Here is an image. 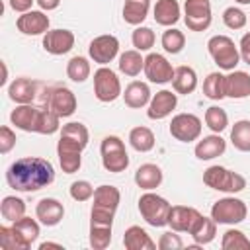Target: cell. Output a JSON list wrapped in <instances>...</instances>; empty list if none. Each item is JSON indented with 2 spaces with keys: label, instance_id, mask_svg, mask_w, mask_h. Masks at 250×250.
Segmentation results:
<instances>
[{
  "label": "cell",
  "instance_id": "6da1fadb",
  "mask_svg": "<svg viewBox=\"0 0 250 250\" xmlns=\"http://www.w3.org/2000/svg\"><path fill=\"white\" fill-rule=\"evenodd\" d=\"M6 182L16 191H39L55 182V168L41 156H23L8 166Z\"/></svg>",
  "mask_w": 250,
  "mask_h": 250
},
{
  "label": "cell",
  "instance_id": "7a4b0ae2",
  "mask_svg": "<svg viewBox=\"0 0 250 250\" xmlns=\"http://www.w3.org/2000/svg\"><path fill=\"white\" fill-rule=\"evenodd\" d=\"M88 141H90V133L86 125L78 121H70L62 125L61 137L57 143V156H59V164L64 174H74L80 170L82 150L86 148Z\"/></svg>",
  "mask_w": 250,
  "mask_h": 250
},
{
  "label": "cell",
  "instance_id": "3957f363",
  "mask_svg": "<svg viewBox=\"0 0 250 250\" xmlns=\"http://www.w3.org/2000/svg\"><path fill=\"white\" fill-rule=\"evenodd\" d=\"M92 199H94V203H92V211H90V225L111 227L115 211H117L119 201H121L119 189L115 186H107V184L98 186L94 189Z\"/></svg>",
  "mask_w": 250,
  "mask_h": 250
},
{
  "label": "cell",
  "instance_id": "277c9868",
  "mask_svg": "<svg viewBox=\"0 0 250 250\" xmlns=\"http://www.w3.org/2000/svg\"><path fill=\"white\" fill-rule=\"evenodd\" d=\"M203 184L211 189L225 193H238L246 188V178L225 166H209L203 172Z\"/></svg>",
  "mask_w": 250,
  "mask_h": 250
},
{
  "label": "cell",
  "instance_id": "5b68a950",
  "mask_svg": "<svg viewBox=\"0 0 250 250\" xmlns=\"http://www.w3.org/2000/svg\"><path fill=\"white\" fill-rule=\"evenodd\" d=\"M172 205L162 195H156L152 191H146L139 197V213L150 227H166L170 217Z\"/></svg>",
  "mask_w": 250,
  "mask_h": 250
},
{
  "label": "cell",
  "instance_id": "8992f818",
  "mask_svg": "<svg viewBox=\"0 0 250 250\" xmlns=\"http://www.w3.org/2000/svg\"><path fill=\"white\" fill-rule=\"evenodd\" d=\"M207 51L215 64L223 70H234V66L240 62V51L229 35H213L207 41Z\"/></svg>",
  "mask_w": 250,
  "mask_h": 250
},
{
  "label": "cell",
  "instance_id": "52a82bcc",
  "mask_svg": "<svg viewBox=\"0 0 250 250\" xmlns=\"http://www.w3.org/2000/svg\"><path fill=\"white\" fill-rule=\"evenodd\" d=\"M100 154H102V164L107 172L111 174H119L125 172L129 166V154L125 150V145L119 137L115 135H107L104 137L102 145H100Z\"/></svg>",
  "mask_w": 250,
  "mask_h": 250
},
{
  "label": "cell",
  "instance_id": "ba28073f",
  "mask_svg": "<svg viewBox=\"0 0 250 250\" xmlns=\"http://www.w3.org/2000/svg\"><path fill=\"white\" fill-rule=\"evenodd\" d=\"M246 215H248V207L238 197H223L215 201L211 207V217L219 225H238L246 219Z\"/></svg>",
  "mask_w": 250,
  "mask_h": 250
},
{
  "label": "cell",
  "instance_id": "9c48e42d",
  "mask_svg": "<svg viewBox=\"0 0 250 250\" xmlns=\"http://www.w3.org/2000/svg\"><path fill=\"white\" fill-rule=\"evenodd\" d=\"M121 94L123 92H121V82L117 74L107 66H100L94 72V96L100 102L109 104V102H115Z\"/></svg>",
  "mask_w": 250,
  "mask_h": 250
},
{
  "label": "cell",
  "instance_id": "30bf717a",
  "mask_svg": "<svg viewBox=\"0 0 250 250\" xmlns=\"http://www.w3.org/2000/svg\"><path fill=\"white\" fill-rule=\"evenodd\" d=\"M211 2L209 0H186L184 2V21L191 31H205L211 25Z\"/></svg>",
  "mask_w": 250,
  "mask_h": 250
},
{
  "label": "cell",
  "instance_id": "8fae6325",
  "mask_svg": "<svg viewBox=\"0 0 250 250\" xmlns=\"http://www.w3.org/2000/svg\"><path fill=\"white\" fill-rule=\"evenodd\" d=\"M201 119L193 113H178L170 121V135L180 143L197 141L201 135Z\"/></svg>",
  "mask_w": 250,
  "mask_h": 250
},
{
  "label": "cell",
  "instance_id": "7c38bea8",
  "mask_svg": "<svg viewBox=\"0 0 250 250\" xmlns=\"http://www.w3.org/2000/svg\"><path fill=\"white\" fill-rule=\"evenodd\" d=\"M117 53H119V39L115 35H109V33L94 37L90 41V45H88L90 59L94 62L102 64V66H105L107 62H111L117 57Z\"/></svg>",
  "mask_w": 250,
  "mask_h": 250
},
{
  "label": "cell",
  "instance_id": "4fadbf2b",
  "mask_svg": "<svg viewBox=\"0 0 250 250\" xmlns=\"http://www.w3.org/2000/svg\"><path fill=\"white\" fill-rule=\"evenodd\" d=\"M143 70H145V76L148 78V82H154V84H166V82H172V78H174V66L160 53H148L145 57Z\"/></svg>",
  "mask_w": 250,
  "mask_h": 250
},
{
  "label": "cell",
  "instance_id": "5bb4252c",
  "mask_svg": "<svg viewBox=\"0 0 250 250\" xmlns=\"http://www.w3.org/2000/svg\"><path fill=\"white\" fill-rule=\"evenodd\" d=\"M45 107L55 111L59 117H70L76 111L78 102H76V96L72 90H68L64 86H55V88H51V92L47 96Z\"/></svg>",
  "mask_w": 250,
  "mask_h": 250
},
{
  "label": "cell",
  "instance_id": "9a60e30c",
  "mask_svg": "<svg viewBox=\"0 0 250 250\" xmlns=\"http://www.w3.org/2000/svg\"><path fill=\"white\" fill-rule=\"evenodd\" d=\"M49 16H45L43 10H29L25 14H21L16 20V27L18 31H21L23 35H41L49 31Z\"/></svg>",
  "mask_w": 250,
  "mask_h": 250
},
{
  "label": "cell",
  "instance_id": "2e32d148",
  "mask_svg": "<svg viewBox=\"0 0 250 250\" xmlns=\"http://www.w3.org/2000/svg\"><path fill=\"white\" fill-rule=\"evenodd\" d=\"M178 105V94H174L172 90H160L156 92L150 102H148V109H146V115L148 119H164L168 117Z\"/></svg>",
  "mask_w": 250,
  "mask_h": 250
},
{
  "label": "cell",
  "instance_id": "e0dca14e",
  "mask_svg": "<svg viewBox=\"0 0 250 250\" xmlns=\"http://www.w3.org/2000/svg\"><path fill=\"white\" fill-rule=\"evenodd\" d=\"M201 213L195 207H186V205H172L168 225L172 227L174 232H188L193 229V225L199 221Z\"/></svg>",
  "mask_w": 250,
  "mask_h": 250
},
{
  "label": "cell",
  "instance_id": "ac0fdd59",
  "mask_svg": "<svg viewBox=\"0 0 250 250\" xmlns=\"http://www.w3.org/2000/svg\"><path fill=\"white\" fill-rule=\"evenodd\" d=\"M74 47V33L70 29H49L43 33V49L51 55H64Z\"/></svg>",
  "mask_w": 250,
  "mask_h": 250
},
{
  "label": "cell",
  "instance_id": "d6986e66",
  "mask_svg": "<svg viewBox=\"0 0 250 250\" xmlns=\"http://www.w3.org/2000/svg\"><path fill=\"white\" fill-rule=\"evenodd\" d=\"M35 217L39 219L41 225H45V227H55V225H59V223L62 221V217H64V207H62V203H61L59 199H55V197H43V199L37 203V207H35Z\"/></svg>",
  "mask_w": 250,
  "mask_h": 250
},
{
  "label": "cell",
  "instance_id": "ffe728a7",
  "mask_svg": "<svg viewBox=\"0 0 250 250\" xmlns=\"http://www.w3.org/2000/svg\"><path fill=\"white\" fill-rule=\"evenodd\" d=\"M225 96L232 100H244L250 96V74L244 70H230L225 76Z\"/></svg>",
  "mask_w": 250,
  "mask_h": 250
},
{
  "label": "cell",
  "instance_id": "44dd1931",
  "mask_svg": "<svg viewBox=\"0 0 250 250\" xmlns=\"http://www.w3.org/2000/svg\"><path fill=\"white\" fill-rule=\"evenodd\" d=\"M37 117H39V107L31 104H18V107L10 113L12 125H16V129H21L25 133H35Z\"/></svg>",
  "mask_w": 250,
  "mask_h": 250
},
{
  "label": "cell",
  "instance_id": "7402d4cb",
  "mask_svg": "<svg viewBox=\"0 0 250 250\" xmlns=\"http://www.w3.org/2000/svg\"><path fill=\"white\" fill-rule=\"evenodd\" d=\"M225 148H227L225 139L219 133H213V135H207V137L199 139L193 152L199 160H213V158L221 156L225 152Z\"/></svg>",
  "mask_w": 250,
  "mask_h": 250
},
{
  "label": "cell",
  "instance_id": "603a6c76",
  "mask_svg": "<svg viewBox=\"0 0 250 250\" xmlns=\"http://www.w3.org/2000/svg\"><path fill=\"white\" fill-rule=\"evenodd\" d=\"M123 100H125V105L131 107V109H141L145 107L148 102H150V88L146 82H141V80H133L131 84H127L125 92L121 94Z\"/></svg>",
  "mask_w": 250,
  "mask_h": 250
},
{
  "label": "cell",
  "instance_id": "cb8c5ba5",
  "mask_svg": "<svg viewBox=\"0 0 250 250\" xmlns=\"http://www.w3.org/2000/svg\"><path fill=\"white\" fill-rule=\"evenodd\" d=\"M35 94H37V84H35V80L25 78V76L16 78V80L8 86V96H10V100L16 102V104H31V102L35 100Z\"/></svg>",
  "mask_w": 250,
  "mask_h": 250
},
{
  "label": "cell",
  "instance_id": "d4e9b609",
  "mask_svg": "<svg viewBox=\"0 0 250 250\" xmlns=\"http://www.w3.org/2000/svg\"><path fill=\"white\" fill-rule=\"evenodd\" d=\"M135 184L141 189H146V191H152L154 188H158L162 184V170H160V166H156L152 162L141 164L137 168V172H135Z\"/></svg>",
  "mask_w": 250,
  "mask_h": 250
},
{
  "label": "cell",
  "instance_id": "484cf974",
  "mask_svg": "<svg viewBox=\"0 0 250 250\" xmlns=\"http://www.w3.org/2000/svg\"><path fill=\"white\" fill-rule=\"evenodd\" d=\"M123 244L127 250H154L158 244L148 236V232L137 225L129 227L123 234Z\"/></svg>",
  "mask_w": 250,
  "mask_h": 250
},
{
  "label": "cell",
  "instance_id": "4316f807",
  "mask_svg": "<svg viewBox=\"0 0 250 250\" xmlns=\"http://www.w3.org/2000/svg\"><path fill=\"white\" fill-rule=\"evenodd\" d=\"M152 14H154V21L158 25H164V27H172L182 16L178 0H158L154 4Z\"/></svg>",
  "mask_w": 250,
  "mask_h": 250
},
{
  "label": "cell",
  "instance_id": "83f0119b",
  "mask_svg": "<svg viewBox=\"0 0 250 250\" xmlns=\"http://www.w3.org/2000/svg\"><path fill=\"white\" fill-rule=\"evenodd\" d=\"M172 86L176 90V94H191L197 88V74L191 66H176L174 68V78H172Z\"/></svg>",
  "mask_w": 250,
  "mask_h": 250
},
{
  "label": "cell",
  "instance_id": "f1b7e54d",
  "mask_svg": "<svg viewBox=\"0 0 250 250\" xmlns=\"http://www.w3.org/2000/svg\"><path fill=\"white\" fill-rule=\"evenodd\" d=\"M148 8H150V0H125L123 20L131 25H141L146 20Z\"/></svg>",
  "mask_w": 250,
  "mask_h": 250
},
{
  "label": "cell",
  "instance_id": "f546056e",
  "mask_svg": "<svg viewBox=\"0 0 250 250\" xmlns=\"http://www.w3.org/2000/svg\"><path fill=\"white\" fill-rule=\"evenodd\" d=\"M189 234H191V238H193V242L195 244H209L213 238H215V234H217V223H215V219L211 217H199V221L193 225V229L189 230Z\"/></svg>",
  "mask_w": 250,
  "mask_h": 250
},
{
  "label": "cell",
  "instance_id": "4dcf8cb0",
  "mask_svg": "<svg viewBox=\"0 0 250 250\" xmlns=\"http://www.w3.org/2000/svg\"><path fill=\"white\" fill-rule=\"evenodd\" d=\"M154 133L148 129V127H133L129 131V145L137 150V152H148L154 148Z\"/></svg>",
  "mask_w": 250,
  "mask_h": 250
},
{
  "label": "cell",
  "instance_id": "1f68e13d",
  "mask_svg": "<svg viewBox=\"0 0 250 250\" xmlns=\"http://www.w3.org/2000/svg\"><path fill=\"white\" fill-rule=\"evenodd\" d=\"M0 215L8 223H16L25 215V201L16 197V195H6L0 203Z\"/></svg>",
  "mask_w": 250,
  "mask_h": 250
},
{
  "label": "cell",
  "instance_id": "d6a6232c",
  "mask_svg": "<svg viewBox=\"0 0 250 250\" xmlns=\"http://www.w3.org/2000/svg\"><path fill=\"white\" fill-rule=\"evenodd\" d=\"M230 143L240 152H250V119H240L230 129Z\"/></svg>",
  "mask_w": 250,
  "mask_h": 250
},
{
  "label": "cell",
  "instance_id": "836d02e7",
  "mask_svg": "<svg viewBox=\"0 0 250 250\" xmlns=\"http://www.w3.org/2000/svg\"><path fill=\"white\" fill-rule=\"evenodd\" d=\"M143 68H145V59L141 57V51L131 49V51L121 53V57H119V70L125 76H137Z\"/></svg>",
  "mask_w": 250,
  "mask_h": 250
},
{
  "label": "cell",
  "instance_id": "e575fe53",
  "mask_svg": "<svg viewBox=\"0 0 250 250\" xmlns=\"http://www.w3.org/2000/svg\"><path fill=\"white\" fill-rule=\"evenodd\" d=\"M203 94H205V98H209L213 102L227 98L225 96V74H221V72L207 74V78L203 80Z\"/></svg>",
  "mask_w": 250,
  "mask_h": 250
},
{
  "label": "cell",
  "instance_id": "d590c367",
  "mask_svg": "<svg viewBox=\"0 0 250 250\" xmlns=\"http://www.w3.org/2000/svg\"><path fill=\"white\" fill-rule=\"evenodd\" d=\"M59 121H61V117L55 111H51L49 107H39V117H37L35 133H39V135H53V133H57L61 129Z\"/></svg>",
  "mask_w": 250,
  "mask_h": 250
},
{
  "label": "cell",
  "instance_id": "8d00e7d4",
  "mask_svg": "<svg viewBox=\"0 0 250 250\" xmlns=\"http://www.w3.org/2000/svg\"><path fill=\"white\" fill-rule=\"evenodd\" d=\"M221 248L223 250H250V238L242 230L229 229L223 232Z\"/></svg>",
  "mask_w": 250,
  "mask_h": 250
},
{
  "label": "cell",
  "instance_id": "74e56055",
  "mask_svg": "<svg viewBox=\"0 0 250 250\" xmlns=\"http://www.w3.org/2000/svg\"><path fill=\"white\" fill-rule=\"evenodd\" d=\"M12 227L20 232V236L25 240V244L31 248V244L37 240V236H39V223L35 221V219H31V217H21V219H18L16 223H12Z\"/></svg>",
  "mask_w": 250,
  "mask_h": 250
},
{
  "label": "cell",
  "instance_id": "f35d334b",
  "mask_svg": "<svg viewBox=\"0 0 250 250\" xmlns=\"http://www.w3.org/2000/svg\"><path fill=\"white\" fill-rule=\"evenodd\" d=\"M90 62L86 57H72L68 62H66V76L72 80V82H84L88 76H90Z\"/></svg>",
  "mask_w": 250,
  "mask_h": 250
},
{
  "label": "cell",
  "instance_id": "ab89813d",
  "mask_svg": "<svg viewBox=\"0 0 250 250\" xmlns=\"http://www.w3.org/2000/svg\"><path fill=\"white\" fill-rule=\"evenodd\" d=\"M160 43H162V47H164L166 53L178 55V53L186 47V35H184L180 29H176V27H168V29L162 33Z\"/></svg>",
  "mask_w": 250,
  "mask_h": 250
},
{
  "label": "cell",
  "instance_id": "60d3db41",
  "mask_svg": "<svg viewBox=\"0 0 250 250\" xmlns=\"http://www.w3.org/2000/svg\"><path fill=\"white\" fill-rule=\"evenodd\" d=\"M0 246L4 250H27L29 246L25 244V240L20 236V232L14 227H0Z\"/></svg>",
  "mask_w": 250,
  "mask_h": 250
},
{
  "label": "cell",
  "instance_id": "b9f144b4",
  "mask_svg": "<svg viewBox=\"0 0 250 250\" xmlns=\"http://www.w3.org/2000/svg\"><path fill=\"white\" fill-rule=\"evenodd\" d=\"M205 125H207L213 133L225 131L227 125H229V115H227V111H225L223 107H219V105L207 107V111H205Z\"/></svg>",
  "mask_w": 250,
  "mask_h": 250
},
{
  "label": "cell",
  "instance_id": "7bdbcfd3",
  "mask_svg": "<svg viewBox=\"0 0 250 250\" xmlns=\"http://www.w3.org/2000/svg\"><path fill=\"white\" fill-rule=\"evenodd\" d=\"M111 242V227L105 225H90V246L94 250H104Z\"/></svg>",
  "mask_w": 250,
  "mask_h": 250
},
{
  "label": "cell",
  "instance_id": "ee69618b",
  "mask_svg": "<svg viewBox=\"0 0 250 250\" xmlns=\"http://www.w3.org/2000/svg\"><path fill=\"white\" fill-rule=\"evenodd\" d=\"M131 41H133V47L143 53V51H150V47L154 45L156 37H154V31H152L150 27L139 25V27H135V31H133Z\"/></svg>",
  "mask_w": 250,
  "mask_h": 250
},
{
  "label": "cell",
  "instance_id": "f6af8a7d",
  "mask_svg": "<svg viewBox=\"0 0 250 250\" xmlns=\"http://www.w3.org/2000/svg\"><path fill=\"white\" fill-rule=\"evenodd\" d=\"M223 21H225V25H227L229 29H242V27L246 25L248 18H246V14H244L240 8L230 6V8H227V10L223 12Z\"/></svg>",
  "mask_w": 250,
  "mask_h": 250
},
{
  "label": "cell",
  "instance_id": "bcb514c9",
  "mask_svg": "<svg viewBox=\"0 0 250 250\" xmlns=\"http://www.w3.org/2000/svg\"><path fill=\"white\" fill-rule=\"evenodd\" d=\"M94 195V186L88 180H76L70 184V197L74 201H88Z\"/></svg>",
  "mask_w": 250,
  "mask_h": 250
},
{
  "label": "cell",
  "instance_id": "7dc6e473",
  "mask_svg": "<svg viewBox=\"0 0 250 250\" xmlns=\"http://www.w3.org/2000/svg\"><path fill=\"white\" fill-rule=\"evenodd\" d=\"M14 146H16V133L8 125H2L0 127V152L8 154Z\"/></svg>",
  "mask_w": 250,
  "mask_h": 250
},
{
  "label": "cell",
  "instance_id": "c3c4849f",
  "mask_svg": "<svg viewBox=\"0 0 250 250\" xmlns=\"http://www.w3.org/2000/svg\"><path fill=\"white\" fill-rule=\"evenodd\" d=\"M182 246H184L182 238L178 234H174V232H164L160 236V240H158V248L160 250H178Z\"/></svg>",
  "mask_w": 250,
  "mask_h": 250
},
{
  "label": "cell",
  "instance_id": "681fc988",
  "mask_svg": "<svg viewBox=\"0 0 250 250\" xmlns=\"http://www.w3.org/2000/svg\"><path fill=\"white\" fill-rule=\"evenodd\" d=\"M238 51H240V59L250 66V31L242 35L240 45H238Z\"/></svg>",
  "mask_w": 250,
  "mask_h": 250
},
{
  "label": "cell",
  "instance_id": "f907efd6",
  "mask_svg": "<svg viewBox=\"0 0 250 250\" xmlns=\"http://www.w3.org/2000/svg\"><path fill=\"white\" fill-rule=\"evenodd\" d=\"M8 2H10V8H12L14 12H21V14H25V12L31 10V6H33L35 0H8Z\"/></svg>",
  "mask_w": 250,
  "mask_h": 250
},
{
  "label": "cell",
  "instance_id": "816d5d0a",
  "mask_svg": "<svg viewBox=\"0 0 250 250\" xmlns=\"http://www.w3.org/2000/svg\"><path fill=\"white\" fill-rule=\"evenodd\" d=\"M37 4H39V8L41 10H55V8H59V4H61V0H35Z\"/></svg>",
  "mask_w": 250,
  "mask_h": 250
},
{
  "label": "cell",
  "instance_id": "f5cc1de1",
  "mask_svg": "<svg viewBox=\"0 0 250 250\" xmlns=\"http://www.w3.org/2000/svg\"><path fill=\"white\" fill-rule=\"evenodd\" d=\"M47 248H62V244H59V242H41L39 244V250H47Z\"/></svg>",
  "mask_w": 250,
  "mask_h": 250
},
{
  "label": "cell",
  "instance_id": "db71d44e",
  "mask_svg": "<svg viewBox=\"0 0 250 250\" xmlns=\"http://www.w3.org/2000/svg\"><path fill=\"white\" fill-rule=\"evenodd\" d=\"M234 2H238V4H250V0H234Z\"/></svg>",
  "mask_w": 250,
  "mask_h": 250
}]
</instances>
